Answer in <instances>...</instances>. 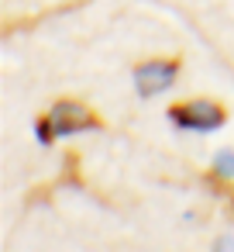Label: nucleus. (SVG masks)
I'll return each mask as SVG.
<instances>
[{
  "instance_id": "nucleus-1",
  "label": "nucleus",
  "mask_w": 234,
  "mask_h": 252,
  "mask_svg": "<svg viewBox=\"0 0 234 252\" xmlns=\"http://www.w3.org/2000/svg\"><path fill=\"white\" fill-rule=\"evenodd\" d=\"M169 118L176 128H186V131H217L224 125V111L210 100L176 104V107H169Z\"/></svg>"
},
{
  "instance_id": "nucleus-2",
  "label": "nucleus",
  "mask_w": 234,
  "mask_h": 252,
  "mask_svg": "<svg viewBox=\"0 0 234 252\" xmlns=\"http://www.w3.org/2000/svg\"><path fill=\"white\" fill-rule=\"evenodd\" d=\"M176 63H165V59H158V63H141L138 69H134V83H138V90H141V97H152V94H165L172 83H176Z\"/></svg>"
},
{
  "instance_id": "nucleus-3",
  "label": "nucleus",
  "mask_w": 234,
  "mask_h": 252,
  "mask_svg": "<svg viewBox=\"0 0 234 252\" xmlns=\"http://www.w3.org/2000/svg\"><path fill=\"white\" fill-rule=\"evenodd\" d=\"M49 121H52L55 135H62V138H66V135H76V131H86V128H97L93 114H90L83 104H73V100H59V104L52 107Z\"/></svg>"
},
{
  "instance_id": "nucleus-4",
  "label": "nucleus",
  "mask_w": 234,
  "mask_h": 252,
  "mask_svg": "<svg viewBox=\"0 0 234 252\" xmlns=\"http://www.w3.org/2000/svg\"><path fill=\"white\" fill-rule=\"evenodd\" d=\"M213 169H217L224 180H231V176H234V149H220L217 159H213Z\"/></svg>"
},
{
  "instance_id": "nucleus-5",
  "label": "nucleus",
  "mask_w": 234,
  "mask_h": 252,
  "mask_svg": "<svg viewBox=\"0 0 234 252\" xmlns=\"http://www.w3.org/2000/svg\"><path fill=\"white\" fill-rule=\"evenodd\" d=\"M35 135H38V142H42V145H49V142L55 138V128H52V121H49V118H45V121H38V125H35Z\"/></svg>"
},
{
  "instance_id": "nucleus-6",
  "label": "nucleus",
  "mask_w": 234,
  "mask_h": 252,
  "mask_svg": "<svg viewBox=\"0 0 234 252\" xmlns=\"http://www.w3.org/2000/svg\"><path fill=\"white\" fill-rule=\"evenodd\" d=\"M220 252H234V238H224L220 242Z\"/></svg>"
}]
</instances>
